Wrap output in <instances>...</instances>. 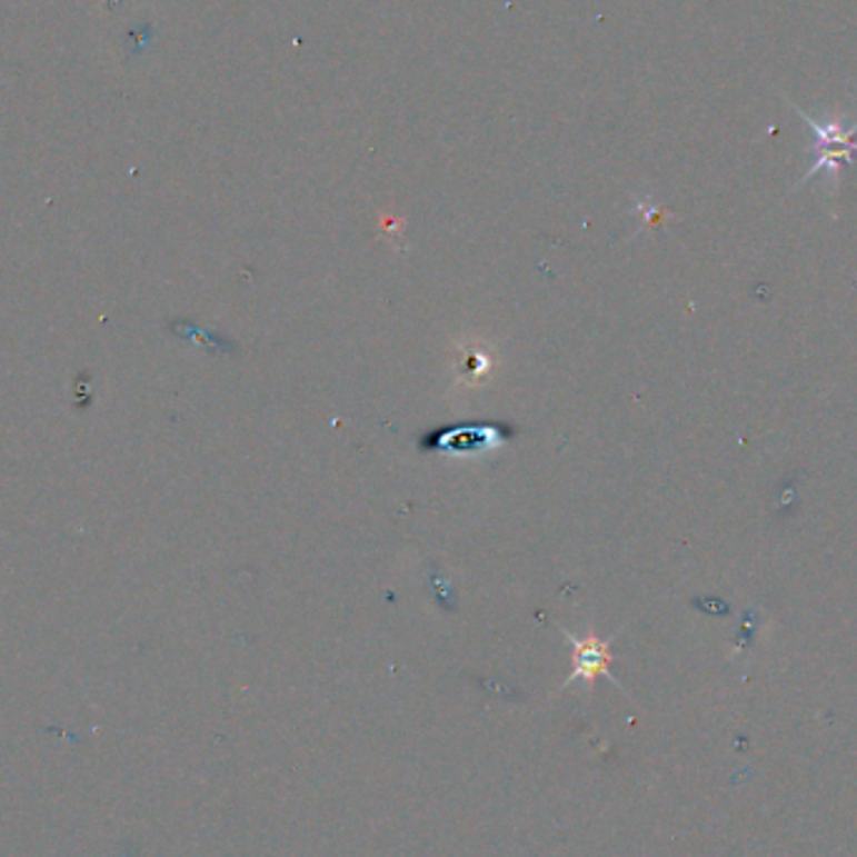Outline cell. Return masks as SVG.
Listing matches in <instances>:
<instances>
[{
    "mask_svg": "<svg viewBox=\"0 0 857 857\" xmlns=\"http://www.w3.org/2000/svg\"><path fill=\"white\" fill-rule=\"evenodd\" d=\"M499 367L497 351L487 341L467 339L465 343L455 347V361H451V373H455V387L465 391L481 389L491 381Z\"/></svg>",
    "mask_w": 857,
    "mask_h": 857,
    "instance_id": "cell-1",
    "label": "cell"
},
{
    "mask_svg": "<svg viewBox=\"0 0 857 857\" xmlns=\"http://www.w3.org/2000/svg\"><path fill=\"white\" fill-rule=\"evenodd\" d=\"M565 637H567V642L575 647V669H571L567 685L577 682V679L592 682L597 675L612 679V675H609V662H612V655H609V642H602V639H597L595 635H589V637L569 635L567 629H565Z\"/></svg>",
    "mask_w": 857,
    "mask_h": 857,
    "instance_id": "cell-2",
    "label": "cell"
}]
</instances>
